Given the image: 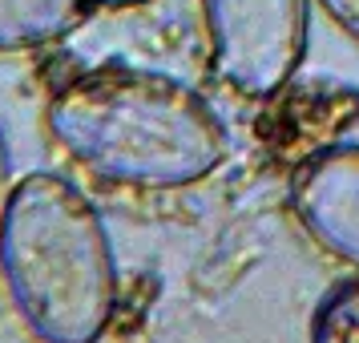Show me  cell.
<instances>
[{"instance_id":"52a82bcc","label":"cell","mask_w":359,"mask_h":343,"mask_svg":"<svg viewBox=\"0 0 359 343\" xmlns=\"http://www.w3.org/2000/svg\"><path fill=\"white\" fill-rule=\"evenodd\" d=\"M319 8L359 45V0H319Z\"/></svg>"},{"instance_id":"7a4b0ae2","label":"cell","mask_w":359,"mask_h":343,"mask_svg":"<svg viewBox=\"0 0 359 343\" xmlns=\"http://www.w3.org/2000/svg\"><path fill=\"white\" fill-rule=\"evenodd\" d=\"M0 275L41 343H101L114 323V238L97 206L61 174L17 182L0 230Z\"/></svg>"},{"instance_id":"277c9868","label":"cell","mask_w":359,"mask_h":343,"mask_svg":"<svg viewBox=\"0 0 359 343\" xmlns=\"http://www.w3.org/2000/svg\"><path fill=\"white\" fill-rule=\"evenodd\" d=\"M291 210L335 259L359 267V146H319L294 166Z\"/></svg>"},{"instance_id":"8992f818","label":"cell","mask_w":359,"mask_h":343,"mask_svg":"<svg viewBox=\"0 0 359 343\" xmlns=\"http://www.w3.org/2000/svg\"><path fill=\"white\" fill-rule=\"evenodd\" d=\"M311 343H359V278H347L315 307Z\"/></svg>"},{"instance_id":"5b68a950","label":"cell","mask_w":359,"mask_h":343,"mask_svg":"<svg viewBox=\"0 0 359 343\" xmlns=\"http://www.w3.org/2000/svg\"><path fill=\"white\" fill-rule=\"evenodd\" d=\"M93 0H0V53L45 49L81 29Z\"/></svg>"},{"instance_id":"ba28073f","label":"cell","mask_w":359,"mask_h":343,"mask_svg":"<svg viewBox=\"0 0 359 343\" xmlns=\"http://www.w3.org/2000/svg\"><path fill=\"white\" fill-rule=\"evenodd\" d=\"M13 154H8V137H4V126H0V230H4V218H8V202H13Z\"/></svg>"},{"instance_id":"6da1fadb","label":"cell","mask_w":359,"mask_h":343,"mask_svg":"<svg viewBox=\"0 0 359 343\" xmlns=\"http://www.w3.org/2000/svg\"><path fill=\"white\" fill-rule=\"evenodd\" d=\"M53 142L117 186L178 190L226 158L222 117L186 81L154 69L105 65L65 81L45 109Z\"/></svg>"},{"instance_id":"3957f363","label":"cell","mask_w":359,"mask_h":343,"mask_svg":"<svg viewBox=\"0 0 359 343\" xmlns=\"http://www.w3.org/2000/svg\"><path fill=\"white\" fill-rule=\"evenodd\" d=\"M214 77L246 101L278 97L307 57V0H202Z\"/></svg>"},{"instance_id":"9c48e42d","label":"cell","mask_w":359,"mask_h":343,"mask_svg":"<svg viewBox=\"0 0 359 343\" xmlns=\"http://www.w3.org/2000/svg\"><path fill=\"white\" fill-rule=\"evenodd\" d=\"M101 8H142V4H154V0H93Z\"/></svg>"}]
</instances>
